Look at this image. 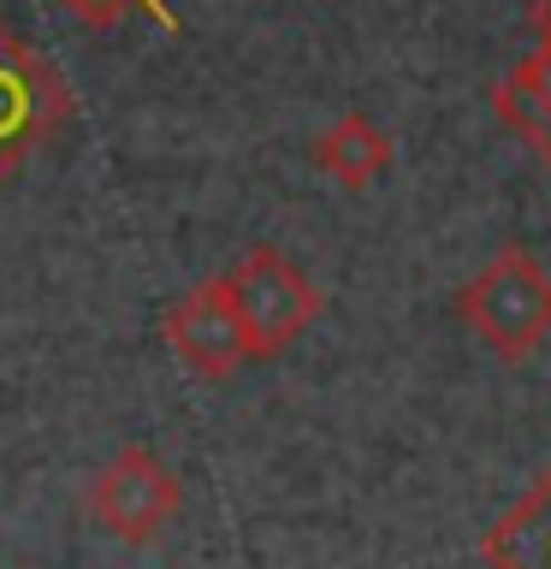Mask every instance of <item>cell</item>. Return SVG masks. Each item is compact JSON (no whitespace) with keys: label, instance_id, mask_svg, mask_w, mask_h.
<instances>
[{"label":"cell","instance_id":"obj_6","mask_svg":"<svg viewBox=\"0 0 551 569\" xmlns=\"http://www.w3.org/2000/svg\"><path fill=\"white\" fill-rule=\"evenodd\" d=\"M487 569H551V469L480 540Z\"/></svg>","mask_w":551,"mask_h":569},{"label":"cell","instance_id":"obj_3","mask_svg":"<svg viewBox=\"0 0 551 569\" xmlns=\"http://www.w3.org/2000/svg\"><path fill=\"white\" fill-rule=\"evenodd\" d=\"M226 291H231L238 320H243L249 356L291 350L297 338L314 327V315H320V284L273 243L249 249V256L226 273Z\"/></svg>","mask_w":551,"mask_h":569},{"label":"cell","instance_id":"obj_8","mask_svg":"<svg viewBox=\"0 0 551 569\" xmlns=\"http://www.w3.org/2000/svg\"><path fill=\"white\" fill-rule=\"evenodd\" d=\"M492 113L551 160V53L545 48H533L528 60H515L504 78H498Z\"/></svg>","mask_w":551,"mask_h":569},{"label":"cell","instance_id":"obj_7","mask_svg":"<svg viewBox=\"0 0 551 569\" xmlns=\"http://www.w3.org/2000/svg\"><path fill=\"white\" fill-rule=\"evenodd\" d=\"M314 167L327 172V178H338V184H350V190H368L373 178H385V167H391L385 124L368 119V113L332 119L327 131L314 137Z\"/></svg>","mask_w":551,"mask_h":569},{"label":"cell","instance_id":"obj_5","mask_svg":"<svg viewBox=\"0 0 551 569\" xmlns=\"http://www.w3.org/2000/svg\"><path fill=\"white\" fill-rule=\"evenodd\" d=\"M160 327H167V345L178 350V362L196 368L202 380H231L243 362H256V356H249V338H243V320L231 309L226 273L190 284V291L167 309Z\"/></svg>","mask_w":551,"mask_h":569},{"label":"cell","instance_id":"obj_1","mask_svg":"<svg viewBox=\"0 0 551 569\" xmlns=\"http://www.w3.org/2000/svg\"><path fill=\"white\" fill-rule=\"evenodd\" d=\"M457 315L504 362H522L551 338V267L533 249L510 243L457 291Z\"/></svg>","mask_w":551,"mask_h":569},{"label":"cell","instance_id":"obj_2","mask_svg":"<svg viewBox=\"0 0 551 569\" xmlns=\"http://www.w3.org/2000/svg\"><path fill=\"white\" fill-rule=\"evenodd\" d=\"M71 119V83L30 36L0 24V178L53 142Z\"/></svg>","mask_w":551,"mask_h":569},{"label":"cell","instance_id":"obj_9","mask_svg":"<svg viewBox=\"0 0 551 569\" xmlns=\"http://www.w3.org/2000/svg\"><path fill=\"white\" fill-rule=\"evenodd\" d=\"M60 7H66L71 18H83V24H96V30L119 24L124 12H149L160 30H178V12L167 7V0H60Z\"/></svg>","mask_w":551,"mask_h":569},{"label":"cell","instance_id":"obj_10","mask_svg":"<svg viewBox=\"0 0 551 569\" xmlns=\"http://www.w3.org/2000/svg\"><path fill=\"white\" fill-rule=\"evenodd\" d=\"M533 36H540V48L551 53V0H533Z\"/></svg>","mask_w":551,"mask_h":569},{"label":"cell","instance_id":"obj_4","mask_svg":"<svg viewBox=\"0 0 551 569\" xmlns=\"http://www.w3.org/2000/svg\"><path fill=\"white\" fill-rule=\"evenodd\" d=\"M83 505H89L101 533H113V540H124V546H149L178 522L184 487H178V475L149 451V445H124V451H113L96 469Z\"/></svg>","mask_w":551,"mask_h":569}]
</instances>
